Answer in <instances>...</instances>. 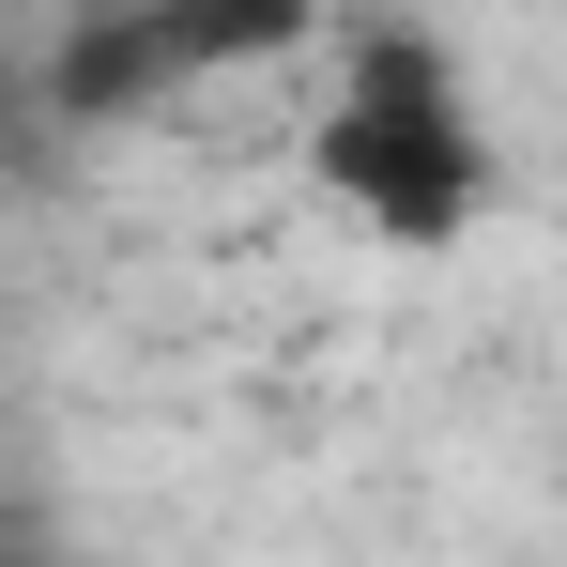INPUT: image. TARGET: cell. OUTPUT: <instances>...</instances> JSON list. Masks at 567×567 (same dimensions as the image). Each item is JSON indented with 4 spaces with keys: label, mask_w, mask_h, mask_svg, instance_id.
<instances>
[{
    "label": "cell",
    "mask_w": 567,
    "mask_h": 567,
    "mask_svg": "<svg viewBox=\"0 0 567 567\" xmlns=\"http://www.w3.org/2000/svg\"><path fill=\"white\" fill-rule=\"evenodd\" d=\"M0 567H62V553H47V537H0Z\"/></svg>",
    "instance_id": "3"
},
{
    "label": "cell",
    "mask_w": 567,
    "mask_h": 567,
    "mask_svg": "<svg viewBox=\"0 0 567 567\" xmlns=\"http://www.w3.org/2000/svg\"><path fill=\"white\" fill-rule=\"evenodd\" d=\"M307 169L353 199L383 246H445L491 199V138H475V107H461V78H445L430 31H353L338 93L307 123Z\"/></svg>",
    "instance_id": "1"
},
{
    "label": "cell",
    "mask_w": 567,
    "mask_h": 567,
    "mask_svg": "<svg viewBox=\"0 0 567 567\" xmlns=\"http://www.w3.org/2000/svg\"><path fill=\"white\" fill-rule=\"evenodd\" d=\"M307 16H277V0H185V16H78L47 62H31V107L78 138V123H138V107H169L185 78H215V62H261V47H291Z\"/></svg>",
    "instance_id": "2"
}]
</instances>
